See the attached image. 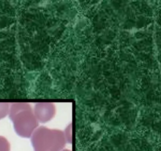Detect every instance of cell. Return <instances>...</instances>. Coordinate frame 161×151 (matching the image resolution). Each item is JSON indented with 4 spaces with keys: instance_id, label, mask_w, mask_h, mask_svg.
I'll return each mask as SVG.
<instances>
[{
    "instance_id": "6da1fadb",
    "label": "cell",
    "mask_w": 161,
    "mask_h": 151,
    "mask_svg": "<svg viewBox=\"0 0 161 151\" xmlns=\"http://www.w3.org/2000/svg\"><path fill=\"white\" fill-rule=\"evenodd\" d=\"M9 114L17 135L24 138H29L32 135L38 127V120L29 104H12Z\"/></svg>"
},
{
    "instance_id": "7a4b0ae2",
    "label": "cell",
    "mask_w": 161,
    "mask_h": 151,
    "mask_svg": "<svg viewBox=\"0 0 161 151\" xmlns=\"http://www.w3.org/2000/svg\"><path fill=\"white\" fill-rule=\"evenodd\" d=\"M65 143L64 134L58 129L41 127L36 129L31 135L34 151H61Z\"/></svg>"
},
{
    "instance_id": "3957f363",
    "label": "cell",
    "mask_w": 161,
    "mask_h": 151,
    "mask_svg": "<svg viewBox=\"0 0 161 151\" xmlns=\"http://www.w3.org/2000/svg\"><path fill=\"white\" fill-rule=\"evenodd\" d=\"M34 114L39 122L46 123L50 121L55 115V106L53 103H37L35 105Z\"/></svg>"
},
{
    "instance_id": "277c9868",
    "label": "cell",
    "mask_w": 161,
    "mask_h": 151,
    "mask_svg": "<svg viewBox=\"0 0 161 151\" xmlns=\"http://www.w3.org/2000/svg\"><path fill=\"white\" fill-rule=\"evenodd\" d=\"M9 111V104L0 102V120L6 116Z\"/></svg>"
},
{
    "instance_id": "5b68a950",
    "label": "cell",
    "mask_w": 161,
    "mask_h": 151,
    "mask_svg": "<svg viewBox=\"0 0 161 151\" xmlns=\"http://www.w3.org/2000/svg\"><path fill=\"white\" fill-rule=\"evenodd\" d=\"M0 151H10V144L5 137L0 135Z\"/></svg>"
},
{
    "instance_id": "8992f818",
    "label": "cell",
    "mask_w": 161,
    "mask_h": 151,
    "mask_svg": "<svg viewBox=\"0 0 161 151\" xmlns=\"http://www.w3.org/2000/svg\"><path fill=\"white\" fill-rule=\"evenodd\" d=\"M61 151H71V150H69V149H64V150H61Z\"/></svg>"
}]
</instances>
